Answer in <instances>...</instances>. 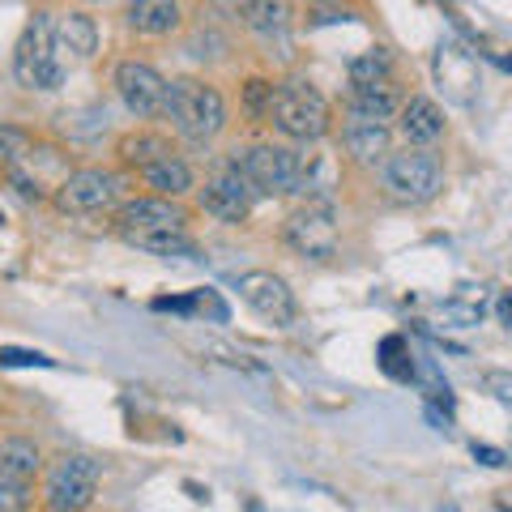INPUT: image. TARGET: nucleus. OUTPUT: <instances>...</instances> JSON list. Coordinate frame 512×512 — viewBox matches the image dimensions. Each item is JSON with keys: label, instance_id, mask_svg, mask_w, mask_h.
<instances>
[{"label": "nucleus", "instance_id": "a211bd4d", "mask_svg": "<svg viewBox=\"0 0 512 512\" xmlns=\"http://www.w3.org/2000/svg\"><path fill=\"white\" fill-rule=\"evenodd\" d=\"M342 146L359 158V163H376V158L389 154V124L380 120H355L342 128Z\"/></svg>", "mask_w": 512, "mask_h": 512}, {"label": "nucleus", "instance_id": "6ab92c4d", "mask_svg": "<svg viewBox=\"0 0 512 512\" xmlns=\"http://www.w3.org/2000/svg\"><path fill=\"white\" fill-rule=\"evenodd\" d=\"M231 9L248 30H256V35H265V39L286 35V26H291V13H286L282 0H235Z\"/></svg>", "mask_w": 512, "mask_h": 512}, {"label": "nucleus", "instance_id": "393cba45", "mask_svg": "<svg viewBox=\"0 0 512 512\" xmlns=\"http://www.w3.org/2000/svg\"><path fill=\"white\" fill-rule=\"evenodd\" d=\"M30 133L26 128H18V124H0V163L5 167H22L26 158H30Z\"/></svg>", "mask_w": 512, "mask_h": 512}, {"label": "nucleus", "instance_id": "f03ea898", "mask_svg": "<svg viewBox=\"0 0 512 512\" xmlns=\"http://www.w3.org/2000/svg\"><path fill=\"white\" fill-rule=\"evenodd\" d=\"M167 116L180 128V137L205 146L227 124V103H222L214 86L197 82V77H180V82H167Z\"/></svg>", "mask_w": 512, "mask_h": 512}, {"label": "nucleus", "instance_id": "cd10ccee", "mask_svg": "<svg viewBox=\"0 0 512 512\" xmlns=\"http://www.w3.org/2000/svg\"><path fill=\"white\" fill-rule=\"evenodd\" d=\"M274 82H261V77H252L244 86V111L248 116H269V103H274Z\"/></svg>", "mask_w": 512, "mask_h": 512}, {"label": "nucleus", "instance_id": "20e7f679", "mask_svg": "<svg viewBox=\"0 0 512 512\" xmlns=\"http://www.w3.org/2000/svg\"><path fill=\"white\" fill-rule=\"evenodd\" d=\"M269 120L291 141H320L329 133V103L308 82H282L269 103Z\"/></svg>", "mask_w": 512, "mask_h": 512}, {"label": "nucleus", "instance_id": "dca6fc26", "mask_svg": "<svg viewBox=\"0 0 512 512\" xmlns=\"http://www.w3.org/2000/svg\"><path fill=\"white\" fill-rule=\"evenodd\" d=\"M402 111V94L393 82H376V86H350V116L355 120H393Z\"/></svg>", "mask_w": 512, "mask_h": 512}, {"label": "nucleus", "instance_id": "423d86ee", "mask_svg": "<svg viewBox=\"0 0 512 512\" xmlns=\"http://www.w3.org/2000/svg\"><path fill=\"white\" fill-rule=\"evenodd\" d=\"M282 235L299 256L329 261L338 252V205H333V197H308L299 210L286 214Z\"/></svg>", "mask_w": 512, "mask_h": 512}, {"label": "nucleus", "instance_id": "6e6552de", "mask_svg": "<svg viewBox=\"0 0 512 512\" xmlns=\"http://www.w3.org/2000/svg\"><path fill=\"white\" fill-rule=\"evenodd\" d=\"M39 448L9 436L0 440V512H30L35 508V478H39Z\"/></svg>", "mask_w": 512, "mask_h": 512}, {"label": "nucleus", "instance_id": "f257e3e1", "mask_svg": "<svg viewBox=\"0 0 512 512\" xmlns=\"http://www.w3.org/2000/svg\"><path fill=\"white\" fill-rule=\"evenodd\" d=\"M116 231L141 252L154 256H197L188 235V218L171 197H137L116 214Z\"/></svg>", "mask_w": 512, "mask_h": 512}, {"label": "nucleus", "instance_id": "4468645a", "mask_svg": "<svg viewBox=\"0 0 512 512\" xmlns=\"http://www.w3.org/2000/svg\"><path fill=\"white\" fill-rule=\"evenodd\" d=\"M436 82L453 94L457 103H470L478 90V60L461 43H440L436 47Z\"/></svg>", "mask_w": 512, "mask_h": 512}, {"label": "nucleus", "instance_id": "2f4dec72", "mask_svg": "<svg viewBox=\"0 0 512 512\" xmlns=\"http://www.w3.org/2000/svg\"><path fill=\"white\" fill-rule=\"evenodd\" d=\"M444 512H461V508H444Z\"/></svg>", "mask_w": 512, "mask_h": 512}, {"label": "nucleus", "instance_id": "5701e85b", "mask_svg": "<svg viewBox=\"0 0 512 512\" xmlns=\"http://www.w3.org/2000/svg\"><path fill=\"white\" fill-rule=\"evenodd\" d=\"M120 154H124V163L128 167H150L154 158H163V154H171V146L163 137H154V133H137V137H124L120 141Z\"/></svg>", "mask_w": 512, "mask_h": 512}, {"label": "nucleus", "instance_id": "a878e982", "mask_svg": "<svg viewBox=\"0 0 512 512\" xmlns=\"http://www.w3.org/2000/svg\"><path fill=\"white\" fill-rule=\"evenodd\" d=\"M483 312H487L483 295H478V299H448L444 308H440V316H444V320H453L457 329H470V325H478V320H483Z\"/></svg>", "mask_w": 512, "mask_h": 512}, {"label": "nucleus", "instance_id": "7c9ffc66", "mask_svg": "<svg viewBox=\"0 0 512 512\" xmlns=\"http://www.w3.org/2000/svg\"><path fill=\"white\" fill-rule=\"evenodd\" d=\"M500 320L512 329V295H504V299H500Z\"/></svg>", "mask_w": 512, "mask_h": 512}, {"label": "nucleus", "instance_id": "c85d7f7f", "mask_svg": "<svg viewBox=\"0 0 512 512\" xmlns=\"http://www.w3.org/2000/svg\"><path fill=\"white\" fill-rule=\"evenodd\" d=\"M0 363H9V367H52V359L39 355V350H0Z\"/></svg>", "mask_w": 512, "mask_h": 512}, {"label": "nucleus", "instance_id": "9b49d317", "mask_svg": "<svg viewBox=\"0 0 512 512\" xmlns=\"http://www.w3.org/2000/svg\"><path fill=\"white\" fill-rule=\"evenodd\" d=\"M235 291H239V299H244L256 316L269 320V325H278V329L295 325V312H299L295 308V295H291V286H286L278 274H265V269L239 274Z\"/></svg>", "mask_w": 512, "mask_h": 512}, {"label": "nucleus", "instance_id": "9d476101", "mask_svg": "<svg viewBox=\"0 0 512 512\" xmlns=\"http://www.w3.org/2000/svg\"><path fill=\"white\" fill-rule=\"evenodd\" d=\"M116 94L137 120H150L167 111V77L154 64H141V60L116 64Z\"/></svg>", "mask_w": 512, "mask_h": 512}, {"label": "nucleus", "instance_id": "aec40b11", "mask_svg": "<svg viewBox=\"0 0 512 512\" xmlns=\"http://www.w3.org/2000/svg\"><path fill=\"white\" fill-rule=\"evenodd\" d=\"M94 47H99V30L86 13H69V18H56V52L73 56V60H90Z\"/></svg>", "mask_w": 512, "mask_h": 512}, {"label": "nucleus", "instance_id": "bb28decb", "mask_svg": "<svg viewBox=\"0 0 512 512\" xmlns=\"http://www.w3.org/2000/svg\"><path fill=\"white\" fill-rule=\"evenodd\" d=\"M192 316H205L210 325H227V320H231V308L222 303L218 291H210V286H205V291H192Z\"/></svg>", "mask_w": 512, "mask_h": 512}, {"label": "nucleus", "instance_id": "f3484780", "mask_svg": "<svg viewBox=\"0 0 512 512\" xmlns=\"http://www.w3.org/2000/svg\"><path fill=\"white\" fill-rule=\"evenodd\" d=\"M128 26L137 35H171L180 26V0H128Z\"/></svg>", "mask_w": 512, "mask_h": 512}, {"label": "nucleus", "instance_id": "7ed1b4c3", "mask_svg": "<svg viewBox=\"0 0 512 512\" xmlns=\"http://www.w3.org/2000/svg\"><path fill=\"white\" fill-rule=\"evenodd\" d=\"M13 77H18V86H26V90H56L64 82L52 13H35V18L26 22L18 47H13Z\"/></svg>", "mask_w": 512, "mask_h": 512}, {"label": "nucleus", "instance_id": "2eb2a0df", "mask_svg": "<svg viewBox=\"0 0 512 512\" xmlns=\"http://www.w3.org/2000/svg\"><path fill=\"white\" fill-rule=\"evenodd\" d=\"M397 128H402V137L410 146H431V141H440V133H444V116L431 99L414 94V99H406L402 111H397Z\"/></svg>", "mask_w": 512, "mask_h": 512}, {"label": "nucleus", "instance_id": "ddd939ff", "mask_svg": "<svg viewBox=\"0 0 512 512\" xmlns=\"http://www.w3.org/2000/svg\"><path fill=\"white\" fill-rule=\"evenodd\" d=\"M252 201H256V192L235 163H227L210 184L201 188V210L214 214L218 222H244L252 214Z\"/></svg>", "mask_w": 512, "mask_h": 512}, {"label": "nucleus", "instance_id": "4be33fe9", "mask_svg": "<svg viewBox=\"0 0 512 512\" xmlns=\"http://www.w3.org/2000/svg\"><path fill=\"white\" fill-rule=\"evenodd\" d=\"M376 82H393V60L384 47L350 60V86H376Z\"/></svg>", "mask_w": 512, "mask_h": 512}, {"label": "nucleus", "instance_id": "f8f14e48", "mask_svg": "<svg viewBox=\"0 0 512 512\" xmlns=\"http://www.w3.org/2000/svg\"><path fill=\"white\" fill-rule=\"evenodd\" d=\"M120 197V175H111L103 167L73 171L69 180L56 188V205L64 214H99Z\"/></svg>", "mask_w": 512, "mask_h": 512}, {"label": "nucleus", "instance_id": "b1692460", "mask_svg": "<svg viewBox=\"0 0 512 512\" xmlns=\"http://www.w3.org/2000/svg\"><path fill=\"white\" fill-rule=\"evenodd\" d=\"M380 367H384V376H393V380H410V376H414L406 338H397V333H393V338L380 342Z\"/></svg>", "mask_w": 512, "mask_h": 512}, {"label": "nucleus", "instance_id": "39448f33", "mask_svg": "<svg viewBox=\"0 0 512 512\" xmlns=\"http://www.w3.org/2000/svg\"><path fill=\"white\" fill-rule=\"evenodd\" d=\"M384 188L402 205H427L444 188V163L427 146H410L384 158Z\"/></svg>", "mask_w": 512, "mask_h": 512}, {"label": "nucleus", "instance_id": "c756f323", "mask_svg": "<svg viewBox=\"0 0 512 512\" xmlns=\"http://www.w3.org/2000/svg\"><path fill=\"white\" fill-rule=\"evenodd\" d=\"M474 461H483V466H491V470L508 466V457L500 453V448H491V444H474Z\"/></svg>", "mask_w": 512, "mask_h": 512}, {"label": "nucleus", "instance_id": "412c9836", "mask_svg": "<svg viewBox=\"0 0 512 512\" xmlns=\"http://www.w3.org/2000/svg\"><path fill=\"white\" fill-rule=\"evenodd\" d=\"M141 180H146L158 197H180V192H188L192 188V171H188V163L180 154H163V158H154L150 167H141Z\"/></svg>", "mask_w": 512, "mask_h": 512}, {"label": "nucleus", "instance_id": "0eeeda50", "mask_svg": "<svg viewBox=\"0 0 512 512\" xmlns=\"http://www.w3.org/2000/svg\"><path fill=\"white\" fill-rule=\"evenodd\" d=\"M99 461L94 457H60L52 470H47V483H43V504L47 512H86L94 504V491H99Z\"/></svg>", "mask_w": 512, "mask_h": 512}, {"label": "nucleus", "instance_id": "473e14b6", "mask_svg": "<svg viewBox=\"0 0 512 512\" xmlns=\"http://www.w3.org/2000/svg\"><path fill=\"white\" fill-rule=\"evenodd\" d=\"M90 5H99V0H90Z\"/></svg>", "mask_w": 512, "mask_h": 512}, {"label": "nucleus", "instance_id": "1a4fd4ad", "mask_svg": "<svg viewBox=\"0 0 512 512\" xmlns=\"http://www.w3.org/2000/svg\"><path fill=\"white\" fill-rule=\"evenodd\" d=\"M235 167L244 171V180L252 184L256 197H286V192H295V184H299V154L286 146H274V141L239 154Z\"/></svg>", "mask_w": 512, "mask_h": 512}]
</instances>
